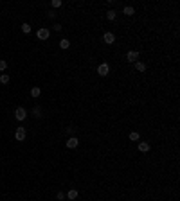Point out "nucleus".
<instances>
[{
	"mask_svg": "<svg viewBox=\"0 0 180 201\" xmlns=\"http://www.w3.org/2000/svg\"><path fill=\"white\" fill-rule=\"evenodd\" d=\"M108 72H110V66H108V63H101V65H99L97 66V74H99V76H108Z\"/></svg>",
	"mask_w": 180,
	"mask_h": 201,
	"instance_id": "f257e3e1",
	"label": "nucleus"
},
{
	"mask_svg": "<svg viewBox=\"0 0 180 201\" xmlns=\"http://www.w3.org/2000/svg\"><path fill=\"white\" fill-rule=\"evenodd\" d=\"M15 117H16V120H25V117H27L25 108H16L15 110Z\"/></svg>",
	"mask_w": 180,
	"mask_h": 201,
	"instance_id": "f03ea898",
	"label": "nucleus"
},
{
	"mask_svg": "<svg viewBox=\"0 0 180 201\" xmlns=\"http://www.w3.org/2000/svg\"><path fill=\"white\" fill-rule=\"evenodd\" d=\"M126 59H128L130 63H137V59H139V52H137V50H130L128 54H126Z\"/></svg>",
	"mask_w": 180,
	"mask_h": 201,
	"instance_id": "7ed1b4c3",
	"label": "nucleus"
},
{
	"mask_svg": "<svg viewBox=\"0 0 180 201\" xmlns=\"http://www.w3.org/2000/svg\"><path fill=\"white\" fill-rule=\"evenodd\" d=\"M36 36H38V40H47V38L51 36V31H49V29H38Z\"/></svg>",
	"mask_w": 180,
	"mask_h": 201,
	"instance_id": "20e7f679",
	"label": "nucleus"
},
{
	"mask_svg": "<svg viewBox=\"0 0 180 201\" xmlns=\"http://www.w3.org/2000/svg\"><path fill=\"white\" fill-rule=\"evenodd\" d=\"M25 135H27V133H25V129H24V128H16L15 138L18 140V142H22V140H25Z\"/></svg>",
	"mask_w": 180,
	"mask_h": 201,
	"instance_id": "39448f33",
	"label": "nucleus"
},
{
	"mask_svg": "<svg viewBox=\"0 0 180 201\" xmlns=\"http://www.w3.org/2000/svg\"><path fill=\"white\" fill-rule=\"evenodd\" d=\"M103 40H104V43H106V45H112V43L115 42V36H114V32H104Z\"/></svg>",
	"mask_w": 180,
	"mask_h": 201,
	"instance_id": "423d86ee",
	"label": "nucleus"
},
{
	"mask_svg": "<svg viewBox=\"0 0 180 201\" xmlns=\"http://www.w3.org/2000/svg\"><path fill=\"white\" fill-rule=\"evenodd\" d=\"M78 144H79V140L76 137H70L69 140H67V147H69V149H76Z\"/></svg>",
	"mask_w": 180,
	"mask_h": 201,
	"instance_id": "0eeeda50",
	"label": "nucleus"
},
{
	"mask_svg": "<svg viewBox=\"0 0 180 201\" xmlns=\"http://www.w3.org/2000/svg\"><path fill=\"white\" fill-rule=\"evenodd\" d=\"M137 149L141 151V153H148V151H150V144H146V142H141V144L137 145Z\"/></svg>",
	"mask_w": 180,
	"mask_h": 201,
	"instance_id": "6e6552de",
	"label": "nucleus"
},
{
	"mask_svg": "<svg viewBox=\"0 0 180 201\" xmlns=\"http://www.w3.org/2000/svg\"><path fill=\"white\" fill-rule=\"evenodd\" d=\"M123 13H124V15H126V16H131V15H133V13H135V9H133V7H131V5H124V9H123Z\"/></svg>",
	"mask_w": 180,
	"mask_h": 201,
	"instance_id": "1a4fd4ad",
	"label": "nucleus"
},
{
	"mask_svg": "<svg viewBox=\"0 0 180 201\" xmlns=\"http://www.w3.org/2000/svg\"><path fill=\"white\" fill-rule=\"evenodd\" d=\"M65 198H69V199H76V198H78V190H76V189H70L69 192H67V196H65Z\"/></svg>",
	"mask_w": 180,
	"mask_h": 201,
	"instance_id": "9d476101",
	"label": "nucleus"
},
{
	"mask_svg": "<svg viewBox=\"0 0 180 201\" xmlns=\"http://www.w3.org/2000/svg\"><path fill=\"white\" fill-rule=\"evenodd\" d=\"M31 95L32 97H40V95H42V88H40V86H34V88L31 90Z\"/></svg>",
	"mask_w": 180,
	"mask_h": 201,
	"instance_id": "9b49d317",
	"label": "nucleus"
},
{
	"mask_svg": "<svg viewBox=\"0 0 180 201\" xmlns=\"http://www.w3.org/2000/svg\"><path fill=\"white\" fill-rule=\"evenodd\" d=\"M115 16H117V13H115L114 9H110L108 13H106V18H108L110 22H114V20H115Z\"/></svg>",
	"mask_w": 180,
	"mask_h": 201,
	"instance_id": "f8f14e48",
	"label": "nucleus"
},
{
	"mask_svg": "<svg viewBox=\"0 0 180 201\" xmlns=\"http://www.w3.org/2000/svg\"><path fill=\"white\" fill-rule=\"evenodd\" d=\"M9 81H11V79H9L7 74H2V76H0V83H2V84H7Z\"/></svg>",
	"mask_w": 180,
	"mask_h": 201,
	"instance_id": "ddd939ff",
	"label": "nucleus"
},
{
	"mask_svg": "<svg viewBox=\"0 0 180 201\" xmlns=\"http://www.w3.org/2000/svg\"><path fill=\"white\" fill-rule=\"evenodd\" d=\"M59 47H61V49H69V47H70V42H69V40H61V42H59Z\"/></svg>",
	"mask_w": 180,
	"mask_h": 201,
	"instance_id": "4468645a",
	"label": "nucleus"
},
{
	"mask_svg": "<svg viewBox=\"0 0 180 201\" xmlns=\"http://www.w3.org/2000/svg\"><path fill=\"white\" fill-rule=\"evenodd\" d=\"M135 68H137L139 72H144V70H146V65L141 63V61H137V63H135Z\"/></svg>",
	"mask_w": 180,
	"mask_h": 201,
	"instance_id": "2eb2a0df",
	"label": "nucleus"
},
{
	"mask_svg": "<svg viewBox=\"0 0 180 201\" xmlns=\"http://www.w3.org/2000/svg\"><path fill=\"white\" fill-rule=\"evenodd\" d=\"M22 32H24V34H29V32H31V25L29 23H24L22 25Z\"/></svg>",
	"mask_w": 180,
	"mask_h": 201,
	"instance_id": "dca6fc26",
	"label": "nucleus"
},
{
	"mask_svg": "<svg viewBox=\"0 0 180 201\" xmlns=\"http://www.w3.org/2000/svg\"><path fill=\"white\" fill-rule=\"evenodd\" d=\"M130 140L137 142V140H139V133H137V131H131V133H130Z\"/></svg>",
	"mask_w": 180,
	"mask_h": 201,
	"instance_id": "f3484780",
	"label": "nucleus"
},
{
	"mask_svg": "<svg viewBox=\"0 0 180 201\" xmlns=\"http://www.w3.org/2000/svg\"><path fill=\"white\" fill-rule=\"evenodd\" d=\"M5 68H7V61H5V59H0V72H4Z\"/></svg>",
	"mask_w": 180,
	"mask_h": 201,
	"instance_id": "a211bd4d",
	"label": "nucleus"
},
{
	"mask_svg": "<svg viewBox=\"0 0 180 201\" xmlns=\"http://www.w3.org/2000/svg\"><path fill=\"white\" fill-rule=\"evenodd\" d=\"M51 5H52V7H61V0H52V2H51Z\"/></svg>",
	"mask_w": 180,
	"mask_h": 201,
	"instance_id": "6ab92c4d",
	"label": "nucleus"
},
{
	"mask_svg": "<svg viewBox=\"0 0 180 201\" xmlns=\"http://www.w3.org/2000/svg\"><path fill=\"white\" fill-rule=\"evenodd\" d=\"M56 199H58V201L65 199V194H63V192H58V194H56Z\"/></svg>",
	"mask_w": 180,
	"mask_h": 201,
	"instance_id": "aec40b11",
	"label": "nucleus"
},
{
	"mask_svg": "<svg viewBox=\"0 0 180 201\" xmlns=\"http://www.w3.org/2000/svg\"><path fill=\"white\" fill-rule=\"evenodd\" d=\"M32 113H34V115H36V117H40V115H42V111H40V108H38V106H36V108H34V110H32Z\"/></svg>",
	"mask_w": 180,
	"mask_h": 201,
	"instance_id": "412c9836",
	"label": "nucleus"
},
{
	"mask_svg": "<svg viewBox=\"0 0 180 201\" xmlns=\"http://www.w3.org/2000/svg\"><path fill=\"white\" fill-rule=\"evenodd\" d=\"M47 16H49V18H54L56 15H54V11H49V13H47Z\"/></svg>",
	"mask_w": 180,
	"mask_h": 201,
	"instance_id": "4be33fe9",
	"label": "nucleus"
}]
</instances>
